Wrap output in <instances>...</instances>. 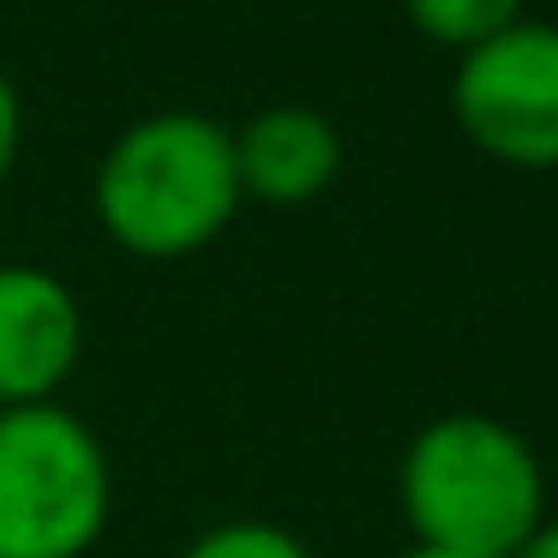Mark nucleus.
Returning a JSON list of instances; mask_svg holds the SVG:
<instances>
[{
	"label": "nucleus",
	"instance_id": "obj_1",
	"mask_svg": "<svg viewBox=\"0 0 558 558\" xmlns=\"http://www.w3.org/2000/svg\"><path fill=\"white\" fill-rule=\"evenodd\" d=\"M234 133L198 109L133 121L97 162L90 210L133 258H186L210 246L241 210Z\"/></svg>",
	"mask_w": 558,
	"mask_h": 558
},
{
	"label": "nucleus",
	"instance_id": "obj_2",
	"mask_svg": "<svg viewBox=\"0 0 558 558\" xmlns=\"http://www.w3.org/2000/svg\"><path fill=\"white\" fill-rule=\"evenodd\" d=\"M402 517L421 546L469 558H517L546 522V474L534 445L493 414H438L402 450Z\"/></svg>",
	"mask_w": 558,
	"mask_h": 558
},
{
	"label": "nucleus",
	"instance_id": "obj_3",
	"mask_svg": "<svg viewBox=\"0 0 558 558\" xmlns=\"http://www.w3.org/2000/svg\"><path fill=\"white\" fill-rule=\"evenodd\" d=\"M114 510L102 438L61 402L0 409V558H85Z\"/></svg>",
	"mask_w": 558,
	"mask_h": 558
},
{
	"label": "nucleus",
	"instance_id": "obj_4",
	"mask_svg": "<svg viewBox=\"0 0 558 558\" xmlns=\"http://www.w3.org/2000/svg\"><path fill=\"white\" fill-rule=\"evenodd\" d=\"M457 126L510 169H558V25L517 19L450 78Z\"/></svg>",
	"mask_w": 558,
	"mask_h": 558
},
{
	"label": "nucleus",
	"instance_id": "obj_5",
	"mask_svg": "<svg viewBox=\"0 0 558 558\" xmlns=\"http://www.w3.org/2000/svg\"><path fill=\"white\" fill-rule=\"evenodd\" d=\"M78 294L43 265H0V409L54 402V390L78 373Z\"/></svg>",
	"mask_w": 558,
	"mask_h": 558
},
{
	"label": "nucleus",
	"instance_id": "obj_6",
	"mask_svg": "<svg viewBox=\"0 0 558 558\" xmlns=\"http://www.w3.org/2000/svg\"><path fill=\"white\" fill-rule=\"evenodd\" d=\"M234 174H241V198L277 210L313 205L342 174V133L306 102L258 109L246 126H234Z\"/></svg>",
	"mask_w": 558,
	"mask_h": 558
},
{
	"label": "nucleus",
	"instance_id": "obj_7",
	"mask_svg": "<svg viewBox=\"0 0 558 558\" xmlns=\"http://www.w3.org/2000/svg\"><path fill=\"white\" fill-rule=\"evenodd\" d=\"M414 19V31L445 49L469 54L481 43H493L498 31H510L522 19V0H402Z\"/></svg>",
	"mask_w": 558,
	"mask_h": 558
},
{
	"label": "nucleus",
	"instance_id": "obj_8",
	"mask_svg": "<svg viewBox=\"0 0 558 558\" xmlns=\"http://www.w3.org/2000/svg\"><path fill=\"white\" fill-rule=\"evenodd\" d=\"M181 558H313V553H306L301 534L277 529V522L241 517V522H217V529H205Z\"/></svg>",
	"mask_w": 558,
	"mask_h": 558
},
{
	"label": "nucleus",
	"instance_id": "obj_9",
	"mask_svg": "<svg viewBox=\"0 0 558 558\" xmlns=\"http://www.w3.org/2000/svg\"><path fill=\"white\" fill-rule=\"evenodd\" d=\"M19 150H25V97L7 73H0V186L19 169Z\"/></svg>",
	"mask_w": 558,
	"mask_h": 558
},
{
	"label": "nucleus",
	"instance_id": "obj_10",
	"mask_svg": "<svg viewBox=\"0 0 558 558\" xmlns=\"http://www.w3.org/2000/svg\"><path fill=\"white\" fill-rule=\"evenodd\" d=\"M517 558H558V522H541V534H534Z\"/></svg>",
	"mask_w": 558,
	"mask_h": 558
},
{
	"label": "nucleus",
	"instance_id": "obj_11",
	"mask_svg": "<svg viewBox=\"0 0 558 558\" xmlns=\"http://www.w3.org/2000/svg\"><path fill=\"white\" fill-rule=\"evenodd\" d=\"M402 558H469V553H445V546H409Z\"/></svg>",
	"mask_w": 558,
	"mask_h": 558
}]
</instances>
